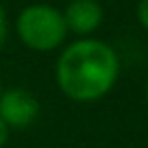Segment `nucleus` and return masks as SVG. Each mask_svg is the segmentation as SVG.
I'll return each mask as SVG.
<instances>
[{
  "mask_svg": "<svg viewBox=\"0 0 148 148\" xmlns=\"http://www.w3.org/2000/svg\"><path fill=\"white\" fill-rule=\"evenodd\" d=\"M7 35H9V20H7V13L2 9V5H0V50H2V46L7 42Z\"/></svg>",
  "mask_w": 148,
  "mask_h": 148,
  "instance_id": "obj_5",
  "label": "nucleus"
},
{
  "mask_svg": "<svg viewBox=\"0 0 148 148\" xmlns=\"http://www.w3.org/2000/svg\"><path fill=\"white\" fill-rule=\"evenodd\" d=\"M68 33L74 35H92L102 24V7L96 0H72L63 11Z\"/></svg>",
  "mask_w": 148,
  "mask_h": 148,
  "instance_id": "obj_4",
  "label": "nucleus"
},
{
  "mask_svg": "<svg viewBox=\"0 0 148 148\" xmlns=\"http://www.w3.org/2000/svg\"><path fill=\"white\" fill-rule=\"evenodd\" d=\"M9 135H11V129L7 126V122L0 118V148L5 146L7 142H9Z\"/></svg>",
  "mask_w": 148,
  "mask_h": 148,
  "instance_id": "obj_7",
  "label": "nucleus"
},
{
  "mask_svg": "<svg viewBox=\"0 0 148 148\" xmlns=\"http://www.w3.org/2000/svg\"><path fill=\"white\" fill-rule=\"evenodd\" d=\"M0 118L9 129H26L39 118V100L24 87L2 89L0 94Z\"/></svg>",
  "mask_w": 148,
  "mask_h": 148,
  "instance_id": "obj_3",
  "label": "nucleus"
},
{
  "mask_svg": "<svg viewBox=\"0 0 148 148\" xmlns=\"http://www.w3.org/2000/svg\"><path fill=\"white\" fill-rule=\"evenodd\" d=\"M15 33L20 42L35 52L57 50L68 37L63 11L52 5H28L15 18Z\"/></svg>",
  "mask_w": 148,
  "mask_h": 148,
  "instance_id": "obj_2",
  "label": "nucleus"
},
{
  "mask_svg": "<svg viewBox=\"0 0 148 148\" xmlns=\"http://www.w3.org/2000/svg\"><path fill=\"white\" fill-rule=\"evenodd\" d=\"M137 20H139V24L148 31V0H139V5H137Z\"/></svg>",
  "mask_w": 148,
  "mask_h": 148,
  "instance_id": "obj_6",
  "label": "nucleus"
},
{
  "mask_svg": "<svg viewBox=\"0 0 148 148\" xmlns=\"http://www.w3.org/2000/svg\"><path fill=\"white\" fill-rule=\"evenodd\" d=\"M146 98H148V85H146Z\"/></svg>",
  "mask_w": 148,
  "mask_h": 148,
  "instance_id": "obj_8",
  "label": "nucleus"
},
{
  "mask_svg": "<svg viewBox=\"0 0 148 148\" xmlns=\"http://www.w3.org/2000/svg\"><path fill=\"white\" fill-rule=\"evenodd\" d=\"M120 74V59L100 39H79L63 48L55 65V79L63 96L74 102H94L111 92Z\"/></svg>",
  "mask_w": 148,
  "mask_h": 148,
  "instance_id": "obj_1",
  "label": "nucleus"
},
{
  "mask_svg": "<svg viewBox=\"0 0 148 148\" xmlns=\"http://www.w3.org/2000/svg\"><path fill=\"white\" fill-rule=\"evenodd\" d=\"M0 94H2V85H0Z\"/></svg>",
  "mask_w": 148,
  "mask_h": 148,
  "instance_id": "obj_9",
  "label": "nucleus"
}]
</instances>
